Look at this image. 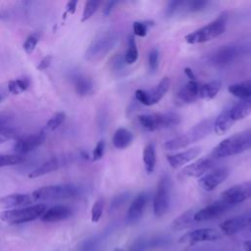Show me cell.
<instances>
[{
	"label": "cell",
	"mask_w": 251,
	"mask_h": 251,
	"mask_svg": "<svg viewBox=\"0 0 251 251\" xmlns=\"http://www.w3.org/2000/svg\"><path fill=\"white\" fill-rule=\"evenodd\" d=\"M232 206L219 200L217 202H214L198 211H196L194 215V221L196 223L199 222H205V221H210L215 218L220 217L221 215L225 214L226 211H228Z\"/></svg>",
	"instance_id": "obj_16"
},
{
	"label": "cell",
	"mask_w": 251,
	"mask_h": 251,
	"mask_svg": "<svg viewBox=\"0 0 251 251\" xmlns=\"http://www.w3.org/2000/svg\"><path fill=\"white\" fill-rule=\"evenodd\" d=\"M51 62H52V56L47 55L41 59V61L39 62V64L37 65L36 68L38 71H45L46 69H48L50 67Z\"/></svg>",
	"instance_id": "obj_43"
},
{
	"label": "cell",
	"mask_w": 251,
	"mask_h": 251,
	"mask_svg": "<svg viewBox=\"0 0 251 251\" xmlns=\"http://www.w3.org/2000/svg\"><path fill=\"white\" fill-rule=\"evenodd\" d=\"M119 34L114 29H106L99 32L87 47L84 58L86 61L96 63L101 61L117 44Z\"/></svg>",
	"instance_id": "obj_3"
},
{
	"label": "cell",
	"mask_w": 251,
	"mask_h": 251,
	"mask_svg": "<svg viewBox=\"0 0 251 251\" xmlns=\"http://www.w3.org/2000/svg\"><path fill=\"white\" fill-rule=\"evenodd\" d=\"M104 199L103 198H98L92 208H91V222L92 223H98L102 217L103 214V210H104Z\"/></svg>",
	"instance_id": "obj_35"
},
{
	"label": "cell",
	"mask_w": 251,
	"mask_h": 251,
	"mask_svg": "<svg viewBox=\"0 0 251 251\" xmlns=\"http://www.w3.org/2000/svg\"><path fill=\"white\" fill-rule=\"evenodd\" d=\"M227 13H221L215 20L206 25L197 28L184 36V40L189 44H199L210 41L223 34L226 28Z\"/></svg>",
	"instance_id": "obj_5"
},
{
	"label": "cell",
	"mask_w": 251,
	"mask_h": 251,
	"mask_svg": "<svg viewBox=\"0 0 251 251\" xmlns=\"http://www.w3.org/2000/svg\"><path fill=\"white\" fill-rule=\"evenodd\" d=\"M196 211L194 209H189L185 212H183L182 214H180L178 217H176L171 225V227L173 230L175 231H178V230H182L185 228H188L190 226H192L193 225H195V221H194V215H195Z\"/></svg>",
	"instance_id": "obj_25"
},
{
	"label": "cell",
	"mask_w": 251,
	"mask_h": 251,
	"mask_svg": "<svg viewBox=\"0 0 251 251\" xmlns=\"http://www.w3.org/2000/svg\"><path fill=\"white\" fill-rule=\"evenodd\" d=\"M171 85L169 76H164L154 87L150 89H136L134 92L135 99L145 106L157 104L167 93Z\"/></svg>",
	"instance_id": "obj_9"
},
{
	"label": "cell",
	"mask_w": 251,
	"mask_h": 251,
	"mask_svg": "<svg viewBox=\"0 0 251 251\" xmlns=\"http://www.w3.org/2000/svg\"><path fill=\"white\" fill-rule=\"evenodd\" d=\"M214 119H205L193 126L186 132L176 136L164 143L165 150H176L184 148L207 136L213 130Z\"/></svg>",
	"instance_id": "obj_2"
},
{
	"label": "cell",
	"mask_w": 251,
	"mask_h": 251,
	"mask_svg": "<svg viewBox=\"0 0 251 251\" xmlns=\"http://www.w3.org/2000/svg\"><path fill=\"white\" fill-rule=\"evenodd\" d=\"M105 146H106V144L103 139L97 142V144L95 145L93 152H92V160L98 161L103 157L104 152H105Z\"/></svg>",
	"instance_id": "obj_41"
},
{
	"label": "cell",
	"mask_w": 251,
	"mask_h": 251,
	"mask_svg": "<svg viewBox=\"0 0 251 251\" xmlns=\"http://www.w3.org/2000/svg\"><path fill=\"white\" fill-rule=\"evenodd\" d=\"M23 159L22 156L17 154H0V168L17 165L21 163Z\"/></svg>",
	"instance_id": "obj_36"
},
{
	"label": "cell",
	"mask_w": 251,
	"mask_h": 251,
	"mask_svg": "<svg viewBox=\"0 0 251 251\" xmlns=\"http://www.w3.org/2000/svg\"><path fill=\"white\" fill-rule=\"evenodd\" d=\"M221 238L222 234L220 233V231L214 228H198L182 234L178 238V243L192 245L199 242L217 241Z\"/></svg>",
	"instance_id": "obj_12"
},
{
	"label": "cell",
	"mask_w": 251,
	"mask_h": 251,
	"mask_svg": "<svg viewBox=\"0 0 251 251\" xmlns=\"http://www.w3.org/2000/svg\"><path fill=\"white\" fill-rule=\"evenodd\" d=\"M153 22L152 21H138V22H134L132 25V29H133V33L134 35L140 36V37H144L146 36L149 28L153 25Z\"/></svg>",
	"instance_id": "obj_34"
},
{
	"label": "cell",
	"mask_w": 251,
	"mask_h": 251,
	"mask_svg": "<svg viewBox=\"0 0 251 251\" xmlns=\"http://www.w3.org/2000/svg\"><path fill=\"white\" fill-rule=\"evenodd\" d=\"M137 121L143 129L147 131H155L177 126L180 123V117L173 112L153 113L139 115Z\"/></svg>",
	"instance_id": "obj_6"
},
{
	"label": "cell",
	"mask_w": 251,
	"mask_h": 251,
	"mask_svg": "<svg viewBox=\"0 0 251 251\" xmlns=\"http://www.w3.org/2000/svg\"><path fill=\"white\" fill-rule=\"evenodd\" d=\"M234 120L230 115V107L225 108L216 119H214L213 123V130L218 134L222 135L228 131L231 126L234 125Z\"/></svg>",
	"instance_id": "obj_22"
},
{
	"label": "cell",
	"mask_w": 251,
	"mask_h": 251,
	"mask_svg": "<svg viewBox=\"0 0 251 251\" xmlns=\"http://www.w3.org/2000/svg\"><path fill=\"white\" fill-rule=\"evenodd\" d=\"M251 198V181L241 182L227 188L221 194V200L233 206Z\"/></svg>",
	"instance_id": "obj_11"
},
{
	"label": "cell",
	"mask_w": 251,
	"mask_h": 251,
	"mask_svg": "<svg viewBox=\"0 0 251 251\" xmlns=\"http://www.w3.org/2000/svg\"><path fill=\"white\" fill-rule=\"evenodd\" d=\"M251 148V128L234 133L213 148L210 156L215 160L233 156Z\"/></svg>",
	"instance_id": "obj_1"
},
{
	"label": "cell",
	"mask_w": 251,
	"mask_h": 251,
	"mask_svg": "<svg viewBox=\"0 0 251 251\" xmlns=\"http://www.w3.org/2000/svg\"><path fill=\"white\" fill-rule=\"evenodd\" d=\"M147 202H148V194L144 191L138 193L134 197L126 215V223L127 225H133L140 220V218L144 213Z\"/></svg>",
	"instance_id": "obj_17"
},
{
	"label": "cell",
	"mask_w": 251,
	"mask_h": 251,
	"mask_svg": "<svg viewBox=\"0 0 251 251\" xmlns=\"http://www.w3.org/2000/svg\"><path fill=\"white\" fill-rule=\"evenodd\" d=\"M156 149L155 144L153 142H149L145 145L142 152V160L144 164L145 171L147 174H152L155 170L156 166Z\"/></svg>",
	"instance_id": "obj_30"
},
{
	"label": "cell",
	"mask_w": 251,
	"mask_h": 251,
	"mask_svg": "<svg viewBox=\"0 0 251 251\" xmlns=\"http://www.w3.org/2000/svg\"><path fill=\"white\" fill-rule=\"evenodd\" d=\"M184 74L186 75V76L189 78V80H197V77L194 74V72L190 69V68H184Z\"/></svg>",
	"instance_id": "obj_45"
},
{
	"label": "cell",
	"mask_w": 251,
	"mask_h": 251,
	"mask_svg": "<svg viewBox=\"0 0 251 251\" xmlns=\"http://www.w3.org/2000/svg\"><path fill=\"white\" fill-rule=\"evenodd\" d=\"M199 86L197 80H189L177 92L176 98L182 104H190L199 99Z\"/></svg>",
	"instance_id": "obj_21"
},
{
	"label": "cell",
	"mask_w": 251,
	"mask_h": 251,
	"mask_svg": "<svg viewBox=\"0 0 251 251\" xmlns=\"http://www.w3.org/2000/svg\"><path fill=\"white\" fill-rule=\"evenodd\" d=\"M171 179L164 175L160 177L153 199V212L156 217L164 216L170 207Z\"/></svg>",
	"instance_id": "obj_10"
},
{
	"label": "cell",
	"mask_w": 251,
	"mask_h": 251,
	"mask_svg": "<svg viewBox=\"0 0 251 251\" xmlns=\"http://www.w3.org/2000/svg\"><path fill=\"white\" fill-rule=\"evenodd\" d=\"M148 67L151 73H156L159 68V50L152 48L148 55Z\"/></svg>",
	"instance_id": "obj_40"
},
{
	"label": "cell",
	"mask_w": 251,
	"mask_h": 251,
	"mask_svg": "<svg viewBox=\"0 0 251 251\" xmlns=\"http://www.w3.org/2000/svg\"><path fill=\"white\" fill-rule=\"evenodd\" d=\"M2 100H3V94L0 92V103H1Z\"/></svg>",
	"instance_id": "obj_51"
},
{
	"label": "cell",
	"mask_w": 251,
	"mask_h": 251,
	"mask_svg": "<svg viewBox=\"0 0 251 251\" xmlns=\"http://www.w3.org/2000/svg\"><path fill=\"white\" fill-rule=\"evenodd\" d=\"M246 227L251 228V217H249V219H248V221H247V226H246Z\"/></svg>",
	"instance_id": "obj_49"
},
{
	"label": "cell",
	"mask_w": 251,
	"mask_h": 251,
	"mask_svg": "<svg viewBox=\"0 0 251 251\" xmlns=\"http://www.w3.org/2000/svg\"><path fill=\"white\" fill-rule=\"evenodd\" d=\"M243 248L245 251H251V240H246L243 242Z\"/></svg>",
	"instance_id": "obj_47"
},
{
	"label": "cell",
	"mask_w": 251,
	"mask_h": 251,
	"mask_svg": "<svg viewBox=\"0 0 251 251\" xmlns=\"http://www.w3.org/2000/svg\"><path fill=\"white\" fill-rule=\"evenodd\" d=\"M222 87V82L218 79L211 80L209 82L200 84L199 86V98L210 100L216 97Z\"/></svg>",
	"instance_id": "obj_31"
},
{
	"label": "cell",
	"mask_w": 251,
	"mask_h": 251,
	"mask_svg": "<svg viewBox=\"0 0 251 251\" xmlns=\"http://www.w3.org/2000/svg\"><path fill=\"white\" fill-rule=\"evenodd\" d=\"M78 194V189L73 184H53L35 189L31 193L35 200H60L74 198Z\"/></svg>",
	"instance_id": "obj_8"
},
{
	"label": "cell",
	"mask_w": 251,
	"mask_h": 251,
	"mask_svg": "<svg viewBox=\"0 0 251 251\" xmlns=\"http://www.w3.org/2000/svg\"><path fill=\"white\" fill-rule=\"evenodd\" d=\"M45 133L39 131L33 134H29L19 138L14 144V150L17 155H24L33 151L35 148L40 146L45 140Z\"/></svg>",
	"instance_id": "obj_15"
},
{
	"label": "cell",
	"mask_w": 251,
	"mask_h": 251,
	"mask_svg": "<svg viewBox=\"0 0 251 251\" xmlns=\"http://www.w3.org/2000/svg\"><path fill=\"white\" fill-rule=\"evenodd\" d=\"M72 81L75 92L79 96H87L94 92V83L92 79L82 74H74L72 75Z\"/></svg>",
	"instance_id": "obj_24"
},
{
	"label": "cell",
	"mask_w": 251,
	"mask_h": 251,
	"mask_svg": "<svg viewBox=\"0 0 251 251\" xmlns=\"http://www.w3.org/2000/svg\"><path fill=\"white\" fill-rule=\"evenodd\" d=\"M66 119V115L63 112H58L55 115H53L50 120L46 123V128H48L49 130H54L56 128H58L65 121Z\"/></svg>",
	"instance_id": "obj_38"
},
{
	"label": "cell",
	"mask_w": 251,
	"mask_h": 251,
	"mask_svg": "<svg viewBox=\"0 0 251 251\" xmlns=\"http://www.w3.org/2000/svg\"><path fill=\"white\" fill-rule=\"evenodd\" d=\"M251 114V97L240 100L230 107V115L234 122L244 119Z\"/></svg>",
	"instance_id": "obj_29"
},
{
	"label": "cell",
	"mask_w": 251,
	"mask_h": 251,
	"mask_svg": "<svg viewBox=\"0 0 251 251\" xmlns=\"http://www.w3.org/2000/svg\"><path fill=\"white\" fill-rule=\"evenodd\" d=\"M34 200L31 195L25 193H13L0 197V208L10 209L16 207H25L31 204Z\"/></svg>",
	"instance_id": "obj_19"
},
{
	"label": "cell",
	"mask_w": 251,
	"mask_h": 251,
	"mask_svg": "<svg viewBox=\"0 0 251 251\" xmlns=\"http://www.w3.org/2000/svg\"><path fill=\"white\" fill-rule=\"evenodd\" d=\"M6 123H7V118L0 116V127L1 126H5Z\"/></svg>",
	"instance_id": "obj_48"
},
{
	"label": "cell",
	"mask_w": 251,
	"mask_h": 251,
	"mask_svg": "<svg viewBox=\"0 0 251 251\" xmlns=\"http://www.w3.org/2000/svg\"><path fill=\"white\" fill-rule=\"evenodd\" d=\"M72 215V209L66 205H55L47 209L40 217L43 223H57L68 219Z\"/></svg>",
	"instance_id": "obj_20"
},
{
	"label": "cell",
	"mask_w": 251,
	"mask_h": 251,
	"mask_svg": "<svg viewBox=\"0 0 251 251\" xmlns=\"http://www.w3.org/2000/svg\"><path fill=\"white\" fill-rule=\"evenodd\" d=\"M61 166V162L58 158H51L47 161H45L44 163H42L39 167H37L35 170H33L29 175L28 177L29 178H35V177H39L42 176H45L47 174H50L56 170L59 169V167Z\"/></svg>",
	"instance_id": "obj_28"
},
{
	"label": "cell",
	"mask_w": 251,
	"mask_h": 251,
	"mask_svg": "<svg viewBox=\"0 0 251 251\" xmlns=\"http://www.w3.org/2000/svg\"><path fill=\"white\" fill-rule=\"evenodd\" d=\"M216 160L212 158L210 155L200 158L196 160L195 162L191 163L190 165L185 166L181 172L180 175L183 177H201L206 173L210 172L213 167L215 166Z\"/></svg>",
	"instance_id": "obj_14"
},
{
	"label": "cell",
	"mask_w": 251,
	"mask_h": 251,
	"mask_svg": "<svg viewBox=\"0 0 251 251\" xmlns=\"http://www.w3.org/2000/svg\"><path fill=\"white\" fill-rule=\"evenodd\" d=\"M227 90L231 95L239 98L240 100L250 98L251 97V77L229 85Z\"/></svg>",
	"instance_id": "obj_27"
},
{
	"label": "cell",
	"mask_w": 251,
	"mask_h": 251,
	"mask_svg": "<svg viewBox=\"0 0 251 251\" xmlns=\"http://www.w3.org/2000/svg\"><path fill=\"white\" fill-rule=\"evenodd\" d=\"M116 3L117 2H113V1H111V2H108L107 4H106V6H105V8H104V15H109L110 14V12L112 11V9L114 8V6L116 5Z\"/></svg>",
	"instance_id": "obj_46"
},
{
	"label": "cell",
	"mask_w": 251,
	"mask_h": 251,
	"mask_svg": "<svg viewBox=\"0 0 251 251\" xmlns=\"http://www.w3.org/2000/svg\"><path fill=\"white\" fill-rule=\"evenodd\" d=\"M46 210L47 206L45 204L4 210L0 212V220L8 224H24L40 218Z\"/></svg>",
	"instance_id": "obj_7"
},
{
	"label": "cell",
	"mask_w": 251,
	"mask_h": 251,
	"mask_svg": "<svg viewBox=\"0 0 251 251\" xmlns=\"http://www.w3.org/2000/svg\"><path fill=\"white\" fill-rule=\"evenodd\" d=\"M38 41H39V34L37 32H33L30 35H28L23 44V48L25 51V53L30 54L31 52H33Z\"/></svg>",
	"instance_id": "obj_39"
},
{
	"label": "cell",
	"mask_w": 251,
	"mask_h": 251,
	"mask_svg": "<svg viewBox=\"0 0 251 251\" xmlns=\"http://www.w3.org/2000/svg\"><path fill=\"white\" fill-rule=\"evenodd\" d=\"M15 136V131L8 126H1L0 127V144L5 143L6 141L12 139Z\"/></svg>",
	"instance_id": "obj_42"
},
{
	"label": "cell",
	"mask_w": 251,
	"mask_h": 251,
	"mask_svg": "<svg viewBox=\"0 0 251 251\" xmlns=\"http://www.w3.org/2000/svg\"><path fill=\"white\" fill-rule=\"evenodd\" d=\"M138 58V49H137V45H136V41L134 39L133 35H130L128 37V42H127V48L125 54V63L131 65L133 63L136 62Z\"/></svg>",
	"instance_id": "obj_33"
},
{
	"label": "cell",
	"mask_w": 251,
	"mask_h": 251,
	"mask_svg": "<svg viewBox=\"0 0 251 251\" xmlns=\"http://www.w3.org/2000/svg\"><path fill=\"white\" fill-rule=\"evenodd\" d=\"M77 1H69L66 6V12L69 14H74L75 12Z\"/></svg>",
	"instance_id": "obj_44"
},
{
	"label": "cell",
	"mask_w": 251,
	"mask_h": 251,
	"mask_svg": "<svg viewBox=\"0 0 251 251\" xmlns=\"http://www.w3.org/2000/svg\"><path fill=\"white\" fill-rule=\"evenodd\" d=\"M98 6H99L98 1H94V0L87 1L84 5V9H83L82 16H81V22H86L87 20H89L94 15V13L97 11Z\"/></svg>",
	"instance_id": "obj_37"
},
{
	"label": "cell",
	"mask_w": 251,
	"mask_h": 251,
	"mask_svg": "<svg viewBox=\"0 0 251 251\" xmlns=\"http://www.w3.org/2000/svg\"><path fill=\"white\" fill-rule=\"evenodd\" d=\"M249 45L231 43L220 46L207 56V63L216 68H225L240 59L249 50Z\"/></svg>",
	"instance_id": "obj_4"
},
{
	"label": "cell",
	"mask_w": 251,
	"mask_h": 251,
	"mask_svg": "<svg viewBox=\"0 0 251 251\" xmlns=\"http://www.w3.org/2000/svg\"><path fill=\"white\" fill-rule=\"evenodd\" d=\"M248 219L249 218H247L244 215L227 219L220 224L221 231L225 235H232L234 233H237L238 231H240L246 227Z\"/></svg>",
	"instance_id": "obj_23"
},
{
	"label": "cell",
	"mask_w": 251,
	"mask_h": 251,
	"mask_svg": "<svg viewBox=\"0 0 251 251\" xmlns=\"http://www.w3.org/2000/svg\"><path fill=\"white\" fill-rule=\"evenodd\" d=\"M133 141V134L126 127H119L113 135V145L118 149L127 148Z\"/></svg>",
	"instance_id": "obj_26"
},
{
	"label": "cell",
	"mask_w": 251,
	"mask_h": 251,
	"mask_svg": "<svg viewBox=\"0 0 251 251\" xmlns=\"http://www.w3.org/2000/svg\"><path fill=\"white\" fill-rule=\"evenodd\" d=\"M30 85L28 77H20L12 79L8 82V91L14 95H19L25 92Z\"/></svg>",
	"instance_id": "obj_32"
},
{
	"label": "cell",
	"mask_w": 251,
	"mask_h": 251,
	"mask_svg": "<svg viewBox=\"0 0 251 251\" xmlns=\"http://www.w3.org/2000/svg\"><path fill=\"white\" fill-rule=\"evenodd\" d=\"M200 153H201V147L195 146V147L186 149L182 152H178L176 154H169L166 156V159L169 165L173 169H177L194 160L196 157L199 156Z\"/></svg>",
	"instance_id": "obj_18"
},
{
	"label": "cell",
	"mask_w": 251,
	"mask_h": 251,
	"mask_svg": "<svg viewBox=\"0 0 251 251\" xmlns=\"http://www.w3.org/2000/svg\"><path fill=\"white\" fill-rule=\"evenodd\" d=\"M114 251H126V250H123V249H121V248H116Z\"/></svg>",
	"instance_id": "obj_50"
},
{
	"label": "cell",
	"mask_w": 251,
	"mask_h": 251,
	"mask_svg": "<svg viewBox=\"0 0 251 251\" xmlns=\"http://www.w3.org/2000/svg\"><path fill=\"white\" fill-rule=\"evenodd\" d=\"M229 170L226 167L216 168L206 173L199 178L198 184L199 186L207 192L213 191L216 189L221 183H223L228 176Z\"/></svg>",
	"instance_id": "obj_13"
}]
</instances>
